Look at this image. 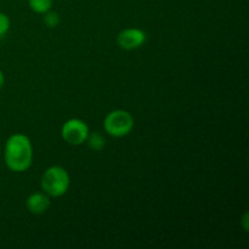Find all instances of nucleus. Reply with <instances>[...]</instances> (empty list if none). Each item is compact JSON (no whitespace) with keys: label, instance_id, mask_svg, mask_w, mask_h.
Listing matches in <instances>:
<instances>
[{"label":"nucleus","instance_id":"nucleus-1","mask_svg":"<svg viewBox=\"0 0 249 249\" xmlns=\"http://www.w3.org/2000/svg\"><path fill=\"white\" fill-rule=\"evenodd\" d=\"M33 148L31 140L26 135L15 134L5 145V163L12 172H26L32 164Z\"/></svg>","mask_w":249,"mask_h":249},{"label":"nucleus","instance_id":"nucleus-2","mask_svg":"<svg viewBox=\"0 0 249 249\" xmlns=\"http://www.w3.org/2000/svg\"><path fill=\"white\" fill-rule=\"evenodd\" d=\"M70 187V175L62 167H51L41 177V189L51 197H61Z\"/></svg>","mask_w":249,"mask_h":249},{"label":"nucleus","instance_id":"nucleus-3","mask_svg":"<svg viewBox=\"0 0 249 249\" xmlns=\"http://www.w3.org/2000/svg\"><path fill=\"white\" fill-rule=\"evenodd\" d=\"M105 130L114 138L128 135L134 126V118L129 112L117 109L106 116L104 122Z\"/></svg>","mask_w":249,"mask_h":249},{"label":"nucleus","instance_id":"nucleus-4","mask_svg":"<svg viewBox=\"0 0 249 249\" xmlns=\"http://www.w3.org/2000/svg\"><path fill=\"white\" fill-rule=\"evenodd\" d=\"M61 135H62L63 140L70 143V145H82L83 142L87 141L88 135H89V128L80 119H70V121L63 124Z\"/></svg>","mask_w":249,"mask_h":249},{"label":"nucleus","instance_id":"nucleus-5","mask_svg":"<svg viewBox=\"0 0 249 249\" xmlns=\"http://www.w3.org/2000/svg\"><path fill=\"white\" fill-rule=\"evenodd\" d=\"M146 41V33L138 28H128L118 34L117 43L124 50H134L140 48Z\"/></svg>","mask_w":249,"mask_h":249},{"label":"nucleus","instance_id":"nucleus-6","mask_svg":"<svg viewBox=\"0 0 249 249\" xmlns=\"http://www.w3.org/2000/svg\"><path fill=\"white\" fill-rule=\"evenodd\" d=\"M27 209H28L31 213L33 214H43L48 211V208L50 207V199L48 196H45L44 194H36L31 195V196L27 198L26 201Z\"/></svg>","mask_w":249,"mask_h":249},{"label":"nucleus","instance_id":"nucleus-7","mask_svg":"<svg viewBox=\"0 0 249 249\" xmlns=\"http://www.w3.org/2000/svg\"><path fill=\"white\" fill-rule=\"evenodd\" d=\"M29 6L38 14H45L53 6V0H28Z\"/></svg>","mask_w":249,"mask_h":249},{"label":"nucleus","instance_id":"nucleus-8","mask_svg":"<svg viewBox=\"0 0 249 249\" xmlns=\"http://www.w3.org/2000/svg\"><path fill=\"white\" fill-rule=\"evenodd\" d=\"M87 141L88 146H89L92 151H96V152H99V151H101L102 148L105 147V139L104 136L99 133H94L91 134V135H88Z\"/></svg>","mask_w":249,"mask_h":249},{"label":"nucleus","instance_id":"nucleus-9","mask_svg":"<svg viewBox=\"0 0 249 249\" xmlns=\"http://www.w3.org/2000/svg\"><path fill=\"white\" fill-rule=\"evenodd\" d=\"M44 22L48 27L50 28H53L58 24L60 22V18H58V15L56 12H45V17H44Z\"/></svg>","mask_w":249,"mask_h":249},{"label":"nucleus","instance_id":"nucleus-10","mask_svg":"<svg viewBox=\"0 0 249 249\" xmlns=\"http://www.w3.org/2000/svg\"><path fill=\"white\" fill-rule=\"evenodd\" d=\"M10 28V19L5 14L0 12V36H4Z\"/></svg>","mask_w":249,"mask_h":249},{"label":"nucleus","instance_id":"nucleus-11","mask_svg":"<svg viewBox=\"0 0 249 249\" xmlns=\"http://www.w3.org/2000/svg\"><path fill=\"white\" fill-rule=\"evenodd\" d=\"M2 85H4V74H2V72L0 71V89L2 88Z\"/></svg>","mask_w":249,"mask_h":249},{"label":"nucleus","instance_id":"nucleus-12","mask_svg":"<svg viewBox=\"0 0 249 249\" xmlns=\"http://www.w3.org/2000/svg\"><path fill=\"white\" fill-rule=\"evenodd\" d=\"M247 215L248 214L246 213L245 214V218H243V224H245V230L248 231V226H247Z\"/></svg>","mask_w":249,"mask_h":249}]
</instances>
